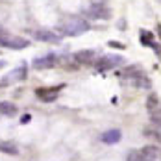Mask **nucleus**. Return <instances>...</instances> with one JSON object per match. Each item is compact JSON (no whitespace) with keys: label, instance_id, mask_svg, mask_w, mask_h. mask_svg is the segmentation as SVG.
I'll list each match as a JSON object with an SVG mask.
<instances>
[{"label":"nucleus","instance_id":"nucleus-1","mask_svg":"<svg viewBox=\"0 0 161 161\" xmlns=\"http://www.w3.org/2000/svg\"><path fill=\"white\" fill-rule=\"evenodd\" d=\"M89 28H91V24H87L80 17H69V19H65L63 22L59 24V32L65 33V35H69V37L81 35V33L87 32Z\"/></svg>","mask_w":161,"mask_h":161},{"label":"nucleus","instance_id":"nucleus-2","mask_svg":"<svg viewBox=\"0 0 161 161\" xmlns=\"http://www.w3.org/2000/svg\"><path fill=\"white\" fill-rule=\"evenodd\" d=\"M126 161H161V148L156 145H146L139 150H131Z\"/></svg>","mask_w":161,"mask_h":161},{"label":"nucleus","instance_id":"nucleus-3","mask_svg":"<svg viewBox=\"0 0 161 161\" xmlns=\"http://www.w3.org/2000/svg\"><path fill=\"white\" fill-rule=\"evenodd\" d=\"M30 43L28 39H22L19 35H13L9 32H0V47L4 48H11V50H22L26 48Z\"/></svg>","mask_w":161,"mask_h":161},{"label":"nucleus","instance_id":"nucleus-4","mask_svg":"<svg viewBox=\"0 0 161 161\" xmlns=\"http://www.w3.org/2000/svg\"><path fill=\"white\" fill-rule=\"evenodd\" d=\"M122 78H126V80L130 81V83H133V85H137V87H145V89H148L150 87V80L146 78L145 74L137 69V67H128L122 74H120Z\"/></svg>","mask_w":161,"mask_h":161},{"label":"nucleus","instance_id":"nucleus-5","mask_svg":"<svg viewBox=\"0 0 161 161\" xmlns=\"http://www.w3.org/2000/svg\"><path fill=\"white\" fill-rule=\"evenodd\" d=\"M122 63H124L122 56H119V54H106V56L98 58L97 61H95V69L100 70V72H104V70L115 69V67H119V65H122Z\"/></svg>","mask_w":161,"mask_h":161},{"label":"nucleus","instance_id":"nucleus-6","mask_svg":"<svg viewBox=\"0 0 161 161\" xmlns=\"http://www.w3.org/2000/svg\"><path fill=\"white\" fill-rule=\"evenodd\" d=\"M63 89V85H56V87H39V89H35V97L39 98V100H43V102H54L58 95H59V91Z\"/></svg>","mask_w":161,"mask_h":161},{"label":"nucleus","instance_id":"nucleus-7","mask_svg":"<svg viewBox=\"0 0 161 161\" xmlns=\"http://www.w3.org/2000/svg\"><path fill=\"white\" fill-rule=\"evenodd\" d=\"M72 59L76 61L78 67H80V65L87 67V65H93L97 61V54H95L93 50H78V52L72 56Z\"/></svg>","mask_w":161,"mask_h":161},{"label":"nucleus","instance_id":"nucleus-8","mask_svg":"<svg viewBox=\"0 0 161 161\" xmlns=\"http://www.w3.org/2000/svg\"><path fill=\"white\" fill-rule=\"evenodd\" d=\"M58 61H59V59H58V56H56V54H47V56H43V58L33 59V69H37V70L52 69Z\"/></svg>","mask_w":161,"mask_h":161},{"label":"nucleus","instance_id":"nucleus-9","mask_svg":"<svg viewBox=\"0 0 161 161\" xmlns=\"http://www.w3.org/2000/svg\"><path fill=\"white\" fill-rule=\"evenodd\" d=\"M85 13L91 17V19H109V17H111V11H109L106 6H102V4H93V6H89V9H87Z\"/></svg>","mask_w":161,"mask_h":161},{"label":"nucleus","instance_id":"nucleus-10","mask_svg":"<svg viewBox=\"0 0 161 161\" xmlns=\"http://www.w3.org/2000/svg\"><path fill=\"white\" fill-rule=\"evenodd\" d=\"M33 37L43 41V43H59L61 37L58 35L56 32H50V30H35L33 32Z\"/></svg>","mask_w":161,"mask_h":161},{"label":"nucleus","instance_id":"nucleus-11","mask_svg":"<svg viewBox=\"0 0 161 161\" xmlns=\"http://www.w3.org/2000/svg\"><path fill=\"white\" fill-rule=\"evenodd\" d=\"M139 37H141V45H145V47H150V48H154L158 54H161V45H158L156 41H154V33L148 32V30H141L139 32Z\"/></svg>","mask_w":161,"mask_h":161},{"label":"nucleus","instance_id":"nucleus-12","mask_svg":"<svg viewBox=\"0 0 161 161\" xmlns=\"http://www.w3.org/2000/svg\"><path fill=\"white\" fill-rule=\"evenodd\" d=\"M120 137H122V131L117 128L113 130H108V131H104L102 133V143H106V145H115V143H119L120 141Z\"/></svg>","mask_w":161,"mask_h":161},{"label":"nucleus","instance_id":"nucleus-13","mask_svg":"<svg viewBox=\"0 0 161 161\" xmlns=\"http://www.w3.org/2000/svg\"><path fill=\"white\" fill-rule=\"evenodd\" d=\"M145 133L150 135V137H154V139H158V141H161V119L159 117L152 120V126L148 130H145Z\"/></svg>","mask_w":161,"mask_h":161},{"label":"nucleus","instance_id":"nucleus-14","mask_svg":"<svg viewBox=\"0 0 161 161\" xmlns=\"http://www.w3.org/2000/svg\"><path fill=\"white\" fill-rule=\"evenodd\" d=\"M24 76H26V67H20L19 70H13V72H9V74L4 78V80L0 81V83H2V85H9V81H11V80H22Z\"/></svg>","mask_w":161,"mask_h":161},{"label":"nucleus","instance_id":"nucleus-15","mask_svg":"<svg viewBox=\"0 0 161 161\" xmlns=\"http://www.w3.org/2000/svg\"><path fill=\"white\" fill-rule=\"evenodd\" d=\"M146 108H148V111L150 113H159L161 111V102H159V98L156 97V95H152V97L148 98V102H146Z\"/></svg>","mask_w":161,"mask_h":161},{"label":"nucleus","instance_id":"nucleus-16","mask_svg":"<svg viewBox=\"0 0 161 161\" xmlns=\"http://www.w3.org/2000/svg\"><path fill=\"white\" fill-rule=\"evenodd\" d=\"M0 113L8 115V117H13V115H17V106L11 104V102H0Z\"/></svg>","mask_w":161,"mask_h":161},{"label":"nucleus","instance_id":"nucleus-17","mask_svg":"<svg viewBox=\"0 0 161 161\" xmlns=\"http://www.w3.org/2000/svg\"><path fill=\"white\" fill-rule=\"evenodd\" d=\"M0 152H6V154L15 156L17 152H19V148H17V145L11 143V141H2V143H0Z\"/></svg>","mask_w":161,"mask_h":161},{"label":"nucleus","instance_id":"nucleus-18","mask_svg":"<svg viewBox=\"0 0 161 161\" xmlns=\"http://www.w3.org/2000/svg\"><path fill=\"white\" fill-rule=\"evenodd\" d=\"M109 47H113V48H124V45H122V43H115V41H109Z\"/></svg>","mask_w":161,"mask_h":161},{"label":"nucleus","instance_id":"nucleus-19","mask_svg":"<svg viewBox=\"0 0 161 161\" xmlns=\"http://www.w3.org/2000/svg\"><path fill=\"white\" fill-rule=\"evenodd\" d=\"M4 67H6V61H4V59H0V69H4Z\"/></svg>","mask_w":161,"mask_h":161}]
</instances>
